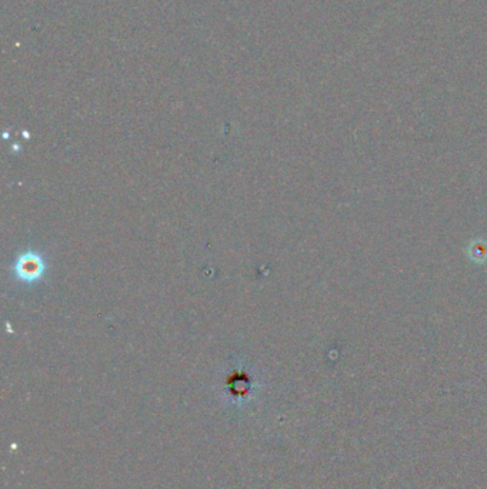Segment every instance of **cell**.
Wrapping results in <instances>:
<instances>
[{
  "label": "cell",
  "instance_id": "6da1fadb",
  "mask_svg": "<svg viewBox=\"0 0 487 489\" xmlns=\"http://www.w3.org/2000/svg\"><path fill=\"white\" fill-rule=\"evenodd\" d=\"M467 257L473 263L483 265L487 262V241L484 238H476L467 246Z\"/></svg>",
  "mask_w": 487,
  "mask_h": 489
}]
</instances>
